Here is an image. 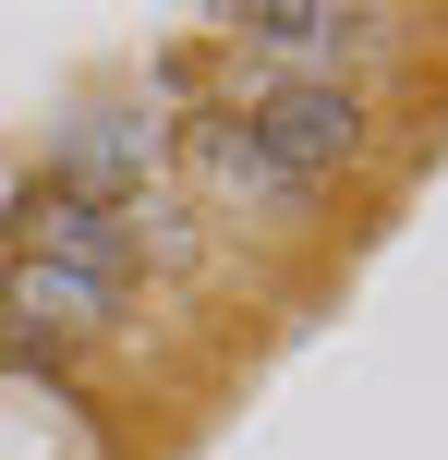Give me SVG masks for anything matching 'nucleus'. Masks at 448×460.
Wrapping results in <instances>:
<instances>
[{
    "mask_svg": "<svg viewBox=\"0 0 448 460\" xmlns=\"http://www.w3.org/2000/svg\"><path fill=\"white\" fill-rule=\"evenodd\" d=\"M0 315H13L24 340H97V327L121 315V279L110 267H61V254H24V267L0 279Z\"/></svg>",
    "mask_w": 448,
    "mask_h": 460,
    "instance_id": "f03ea898",
    "label": "nucleus"
},
{
    "mask_svg": "<svg viewBox=\"0 0 448 460\" xmlns=\"http://www.w3.org/2000/svg\"><path fill=\"white\" fill-rule=\"evenodd\" d=\"M242 121H255V146L291 170V182H315V170H339V158L364 146V97L339 85V73H279Z\"/></svg>",
    "mask_w": 448,
    "mask_h": 460,
    "instance_id": "f257e3e1",
    "label": "nucleus"
},
{
    "mask_svg": "<svg viewBox=\"0 0 448 460\" xmlns=\"http://www.w3.org/2000/svg\"><path fill=\"white\" fill-rule=\"evenodd\" d=\"M388 24L400 13H364V0H255V13H231V37L279 49V61H315V49H388Z\"/></svg>",
    "mask_w": 448,
    "mask_h": 460,
    "instance_id": "20e7f679",
    "label": "nucleus"
},
{
    "mask_svg": "<svg viewBox=\"0 0 448 460\" xmlns=\"http://www.w3.org/2000/svg\"><path fill=\"white\" fill-rule=\"evenodd\" d=\"M24 230H37V254H61V267H110V279H121V254H134L121 207H97V194H61V182L24 207Z\"/></svg>",
    "mask_w": 448,
    "mask_h": 460,
    "instance_id": "39448f33",
    "label": "nucleus"
},
{
    "mask_svg": "<svg viewBox=\"0 0 448 460\" xmlns=\"http://www.w3.org/2000/svg\"><path fill=\"white\" fill-rule=\"evenodd\" d=\"M182 158H194V182L231 194V207H303V182L255 146V121H242V110H194V121H182Z\"/></svg>",
    "mask_w": 448,
    "mask_h": 460,
    "instance_id": "7ed1b4c3",
    "label": "nucleus"
},
{
    "mask_svg": "<svg viewBox=\"0 0 448 460\" xmlns=\"http://www.w3.org/2000/svg\"><path fill=\"white\" fill-rule=\"evenodd\" d=\"M134 158H145V134H134V121H110V134H73V158H61V194L110 182V170H134Z\"/></svg>",
    "mask_w": 448,
    "mask_h": 460,
    "instance_id": "423d86ee",
    "label": "nucleus"
}]
</instances>
